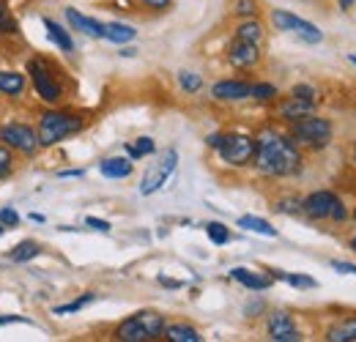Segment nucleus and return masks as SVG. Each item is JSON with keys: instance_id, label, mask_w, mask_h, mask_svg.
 I'll return each mask as SVG.
<instances>
[{"instance_id": "f257e3e1", "label": "nucleus", "mask_w": 356, "mask_h": 342, "mask_svg": "<svg viewBox=\"0 0 356 342\" xmlns=\"http://www.w3.org/2000/svg\"><path fill=\"white\" fill-rule=\"evenodd\" d=\"M252 162L264 175H293L302 165V154L293 145V140H288L277 131H264L255 140Z\"/></svg>"}, {"instance_id": "f03ea898", "label": "nucleus", "mask_w": 356, "mask_h": 342, "mask_svg": "<svg viewBox=\"0 0 356 342\" xmlns=\"http://www.w3.org/2000/svg\"><path fill=\"white\" fill-rule=\"evenodd\" d=\"M165 334V318L159 312H137L132 318H127L118 329H115V340L121 342H151Z\"/></svg>"}, {"instance_id": "7ed1b4c3", "label": "nucleus", "mask_w": 356, "mask_h": 342, "mask_svg": "<svg viewBox=\"0 0 356 342\" xmlns=\"http://www.w3.org/2000/svg\"><path fill=\"white\" fill-rule=\"evenodd\" d=\"M83 129V121L77 118V115H72V113H44L42 115V121H39V142L42 145H55V142H60V140H66V137H72V134H77Z\"/></svg>"}, {"instance_id": "20e7f679", "label": "nucleus", "mask_w": 356, "mask_h": 342, "mask_svg": "<svg viewBox=\"0 0 356 342\" xmlns=\"http://www.w3.org/2000/svg\"><path fill=\"white\" fill-rule=\"evenodd\" d=\"M217 151H220L222 162L233 165V168H241V165L252 162V156H255V140L247 137V134H222Z\"/></svg>"}, {"instance_id": "39448f33", "label": "nucleus", "mask_w": 356, "mask_h": 342, "mask_svg": "<svg viewBox=\"0 0 356 342\" xmlns=\"http://www.w3.org/2000/svg\"><path fill=\"white\" fill-rule=\"evenodd\" d=\"M176 165H178V154L176 148H168L151 168L148 172L143 175V184H140V195H154V192H159L165 184H168V178L176 172Z\"/></svg>"}, {"instance_id": "423d86ee", "label": "nucleus", "mask_w": 356, "mask_h": 342, "mask_svg": "<svg viewBox=\"0 0 356 342\" xmlns=\"http://www.w3.org/2000/svg\"><path fill=\"white\" fill-rule=\"evenodd\" d=\"M28 74L33 77V88L42 96V101H47V104L60 101L63 90H60V86H58V80H55V74H52V69H49V63H47L44 58L28 60Z\"/></svg>"}, {"instance_id": "0eeeda50", "label": "nucleus", "mask_w": 356, "mask_h": 342, "mask_svg": "<svg viewBox=\"0 0 356 342\" xmlns=\"http://www.w3.org/2000/svg\"><path fill=\"white\" fill-rule=\"evenodd\" d=\"M302 211L310 219H337V222L346 219V209L340 197L332 192H312L310 197L302 200Z\"/></svg>"}, {"instance_id": "6e6552de", "label": "nucleus", "mask_w": 356, "mask_h": 342, "mask_svg": "<svg viewBox=\"0 0 356 342\" xmlns=\"http://www.w3.org/2000/svg\"><path fill=\"white\" fill-rule=\"evenodd\" d=\"M291 134H293L296 140L312 145V148H323V145L329 142V137H332V124L323 121V118H312L310 113H307V115H302V118L293 121Z\"/></svg>"}, {"instance_id": "1a4fd4ad", "label": "nucleus", "mask_w": 356, "mask_h": 342, "mask_svg": "<svg viewBox=\"0 0 356 342\" xmlns=\"http://www.w3.org/2000/svg\"><path fill=\"white\" fill-rule=\"evenodd\" d=\"M271 22H274L277 31L296 33L299 39H305V42H310V44L323 42V33H321L312 22L302 19V17H296V14H291V11H274V14H271Z\"/></svg>"}, {"instance_id": "9d476101", "label": "nucleus", "mask_w": 356, "mask_h": 342, "mask_svg": "<svg viewBox=\"0 0 356 342\" xmlns=\"http://www.w3.org/2000/svg\"><path fill=\"white\" fill-rule=\"evenodd\" d=\"M0 142L14 148V151H22V154H36L39 151V134L25 124H6L0 127Z\"/></svg>"}, {"instance_id": "9b49d317", "label": "nucleus", "mask_w": 356, "mask_h": 342, "mask_svg": "<svg viewBox=\"0 0 356 342\" xmlns=\"http://www.w3.org/2000/svg\"><path fill=\"white\" fill-rule=\"evenodd\" d=\"M268 337L274 342H299V329L293 326V320H291V315H285V312H274L271 318H268Z\"/></svg>"}, {"instance_id": "f8f14e48", "label": "nucleus", "mask_w": 356, "mask_h": 342, "mask_svg": "<svg viewBox=\"0 0 356 342\" xmlns=\"http://www.w3.org/2000/svg\"><path fill=\"white\" fill-rule=\"evenodd\" d=\"M227 58H230V63L236 69H250V66H255L261 60V52H258V44L236 39V42L230 44V49H227Z\"/></svg>"}, {"instance_id": "ddd939ff", "label": "nucleus", "mask_w": 356, "mask_h": 342, "mask_svg": "<svg viewBox=\"0 0 356 342\" xmlns=\"http://www.w3.org/2000/svg\"><path fill=\"white\" fill-rule=\"evenodd\" d=\"M250 90H252L250 83H238V80H222V83H217V86L211 88L214 99H220V101H238V99H247Z\"/></svg>"}, {"instance_id": "4468645a", "label": "nucleus", "mask_w": 356, "mask_h": 342, "mask_svg": "<svg viewBox=\"0 0 356 342\" xmlns=\"http://www.w3.org/2000/svg\"><path fill=\"white\" fill-rule=\"evenodd\" d=\"M66 19H69V25H72L74 31H80V33H86V36H93V39H104V25L96 22V19H90V17H86V14H80V11H74V8H66Z\"/></svg>"}, {"instance_id": "2eb2a0df", "label": "nucleus", "mask_w": 356, "mask_h": 342, "mask_svg": "<svg viewBox=\"0 0 356 342\" xmlns=\"http://www.w3.org/2000/svg\"><path fill=\"white\" fill-rule=\"evenodd\" d=\"M230 277H233L236 282H241L244 288H250V291H266L268 285H271L268 277H261V274H255V271H250V268H233Z\"/></svg>"}, {"instance_id": "dca6fc26", "label": "nucleus", "mask_w": 356, "mask_h": 342, "mask_svg": "<svg viewBox=\"0 0 356 342\" xmlns=\"http://www.w3.org/2000/svg\"><path fill=\"white\" fill-rule=\"evenodd\" d=\"M329 342H356V318H348V320H340L337 326L329 329L326 334Z\"/></svg>"}, {"instance_id": "f3484780", "label": "nucleus", "mask_w": 356, "mask_h": 342, "mask_svg": "<svg viewBox=\"0 0 356 342\" xmlns=\"http://www.w3.org/2000/svg\"><path fill=\"white\" fill-rule=\"evenodd\" d=\"M25 90V77L19 72H0V93L19 96Z\"/></svg>"}, {"instance_id": "a211bd4d", "label": "nucleus", "mask_w": 356, "mask_h": 342, "mask_svg": "<svg viewBox=\"0 0 356 342\" xmlns=\"http://www.w3.org/2000/svg\"><path fill=\"white\" fill-rule=\"evenodd\" d=\"M102 175H107V178H127V175H132V162L129 159H104L102 162Z\"/></svg>"}, {"instance_id": "6ab92c4d", "label": "nucleus", "mask_w": 356, "mask_h": 342, "mask_svg": "<svg viewBox=\"0 0 356 342\" xmlns=\"http://www.w3.org/2000/svg\"><path fill=\"white\" fill-rule=\"evenodd\" d=\"M134 36H137V31L129 28V25H121V22H110V25H104V39H107V42L127 44V42H132Z\"/></svg>"}, {"instance_id": "aec40b11", "label": "nucleus", "mask_w": 356, "mask_h": 342, "mask_svg": "<svg viewBox=\"0 0 356 342\" xmlns=\"http://www.w3.org/2000/svg\"><path fill=\"white\" fill-rule=\"evenodd\" d=\"M165 337L170 342H200L203 337L192 329V326H184V323H173V326H165Z\"/></svg>"}, {"instance_id": "412c9836", "label": "nucleus", "mask_w": 356, "mask_h": 342, "mask_svg": "<svg viewBox=\"0 0 356 342\" xmlns=\"http://www.w3.org/2000/svg\"><path fill=\"white\" fill-rule=\"evenodd\" d=\"M312 110L310 101H302V99H296V96H291L285 104H282V110H280V115L282 118H288V121H296V118H302V115H307Z\"/></svg>"}, {"instance_id": "4be33fe9", "label": "nucleus", "mask_w": 356, "mask_h": 342, "mask_svg": "<svg viewBox=\"0 0 356 342\" xmlns=\"http://www.w3.org/2000/svg\"><path fill=\"white\" fill-rule=\"evenodd\" d=\"M39 252H42V247H39L36 241H19V244L8 252V260H11V263H28V260H33Z\"/></svg>"}, {"instance_id": "5701e85b", "label": "nucleus", "mask_w": 356, "mask_h": 342, "mask_svg": "<svg viewBox=\"0 0 356 342\" xmlns=\"http://www.w3.org/2000/svg\"><path fill=\"white\" fill-rule=\"evenodd\" d=\"M44 28L49 31V39L58 44V49H63V52H72L74 49V42H72V36L58 25V22H52V19H44Z\"/></svg>"}, {"instance_id": "b1692460", "label": "nucleus", "mask_w": 356, "mask_h": 342, "mask_svg": "<svg viewBox=\"0 0 356 342\" xmlns=\"http://www.w3.org/2000/svg\"><path fill=\"white\" fill-rule=\"evenodd\" d=\"M238 227H247V230L261 233V236H268V238L277 236V230L268 225L266 219H261V216H241V219H238Z\"/></svg>"}, {"instance_id": "393cba45", "label": "nucleus", "mask_w": 356, "mask_h": 342, "mask_svg": "<svg viewBox=\"0 0 356 342\" xmlns=\"http://www.w3.org/2000/svg\"><path fill=\"white\" fill-rule=\"evenodd\" d=\"M236 39H241V42H250V44H261L264 39V28L258 25V22H241L238 25V31H236Z\"/></svg>"}, {"instance_id": "a878e982", "label": "nucleus", "mask_w": 356, "mask_h": 342, "mask_svg": "<svg viewBox=\"0 0 356 342\" xmlns=\"http://www.w3.org/2000/svg\"><path fill=\"white\" fill-rule=\"evenodd\" d=\"M206 233H209V238H211L217 247H222V244L230 241V230L225 227L222 222H209V225H206Z\"/></svg>"}, {"instance_id": "bb28decb", "label": "nucleus", "mask_w": 356, "mask_h": 342, "mask_svg": "<svg viewBox=\"0 0 356 342\" xmlns=\"http://www.w3.org/2000/svg\"><path fill=\"white\" fill-rule=\"evenodd\" d=\"M127 154H129V159H140V156L154 154V140L151 137H140L134 145H127Z\"/></svg>"}, {"instance_id": "cd10ccee", "label": "nucleus", "mask_w": 356, "mask_h": 342, "mask_svg": "<svg viewBox=\"0 0 356 342\" xmlns=\"http://www.w3.org/2000/svg\"><path fill=\"white\" fill-rule=\"evenodd\" d=\"M19 31V25H17V19L11 17V11H8V6L0 0V33H17Z\"/></svg>"}, {"instance_id": "c85d7f7f", "label": "nucleus", "mask_w": 356, "mask_h": 342, "mask_svg": "<svg viewBox=\"0 0 356 342\" xmlns=\"http://www.w3.org/2000/svg\"><path fill=\"white\" fill-rule=\"evenodd\" d=\"M178 83H181V88H184L186 93H197V90L203 88V80H200L197 74H192V72H181V74H178Z\"/></svg>"}, {"instance_id": "c756f323", "label": "nucleus", "mask_w": 356, "mask_h": 342, "mask_svg": "<svg viewBox=\"0 0 356 342\" xmlns=\"http://www.w3.org/2000/svg\"><path fill=\"white\" fill-rule=\"evenodd\" d=\"M96 299L93 293H86L83 299H77V301H72V304H60V307H55V315H69V312H80L86 304H90V301Z\"/></svg>"}, {"instance_id": "7c9ffc66", "label": "nucleus", "mask_w": 356, "mask_h": 342, "mask_svg": "<svg viewBox=\"0 0 356 342\" xmlns=\"http://www.w3.org/2000/svg\"><path fill=\"white\" fill-rule=\"evenodd\" d=\"M250 96H255V99H261V101H268V99L277 96V88L268 86V83H258V86H252Z\"/></svg>"}, {"instance_id": "2f4dec72", "label": "nucleus", "mask_w": 356, "mask_h": 342, "mask_svg": "<svg viewBox=\"0 0 356 342\" xmlns=\"http://www.w3.org/2000/svg\"><path fill=\"white\" fill-rule=\"evenodd\" d=\"M277 277H282L293 288H315V279L312 277H302V274H277Z\"/></svg>"}, {"instance_id": "473e14b6", "label": "nucleus", "mask_w": 356, "mask_h": 342, "mask_svg": "<svg viewBox=\"0 0 356 342\" xmlns=\"http://www.w3.org/2000/svg\"><path fill=\"white\" fill-rule=\"evenodd\" d=\"M291 96H296V99H302V101H310V104L318 101V90L312 86H296L291 90Z\"/></svg>"}, {"instance_id": "72a5a7b5", "label": "nucleus", "mask_w": 356, "mask_h": 342, "mask_svg": "<svg viewBox=\"0 0 356 342\" xmlns=\"http://www.w3.org/2000/svg\"><path fill=\"white\" fill-rule=\"evenodd\" d=\"M11 168H14V156L6 145H0V178H6L11 172Z\"/></svg>"}, {"instance_id": "f704fd0d", "label": "nucleus", "mask_w": 356, "mask_h": 342, "mask_svg": "<svg viewBox=\"0 0 356 342\" xmlns=\"http://www.w3.org/2000/svg\"><path fill=\"white\" fill-rule=\"evenodd\" d=\"M0 225L3 227H17L19 225V214L14 209H0Z\"/></svg>"}, {"instance_id": "c9c22d12", "label": "nucleus", "mask_w": 356, "mask_h": 342, "mask_svg": "<svg viewBox=\"0 0 356 342\" xmlns=\"http://www.w3.org/2000/svg\"><path fill=\"white\" fill-rule=\"evenodd\" d=\"M236 11H238L241 17H252L258 8H255V0H238V3H236Z\"/></svg>"}, {"instance_id": "e433bc0d", "label": "nucleus", "mask_w": 356, "mask_h": 342, "mask_svg": "<svg viewBox=\"0 0 356 342\" xmlns=\"http://www.w3.org/2000/svg\"><path fill=\"white\" fill-rule=\"evenodd\" d=\"M86 225H88V227H93V230H99V233H110V222H104V219L88 216V219H86Z\"/></svg>"}, {"instance_id": "4c0bfd02", "label": "nucleus", "mask_w": 356, "mask_h": 342, "mask_svg": "<svg viewBox=\"0 0 356 342\" xmlns=\"http://www.w3.org/2000/svg\"><path fill=\"white\" fill-rule=\"evenodd\" d=\"M332 268H337L340 274H356L354 263H343V260H332Z\"/></svg>"}, {"instance_id": "58836bf2", "label": "nucleus", "mask_w": 356, "mask_h": 342, "mask_svg": "<svg viewBox=\"0 0 356 342\" xmlns=\"http://www.w3.org/2000/svg\"><path fill=\"white\" fill-rule=\"evenodd\" d=\"M277 209H280V211H285V214H296V211L302 209V203H299V200H285V203H280Z\"/></svg>"}, {"instance_id": "ea45409f", "label": "nucleus", "mask_w": 356, "mask_h": 342, "mask_svg": "<svg viewBox=\"0 0 356 342\" xmlns=\"http://www.w3.org/2000/svg\"><path fill=\"white\" fill-rule=\"evenodd\" d=\"M6 323H31V320L22 315H0V326H6Z\"/></svg>"}, {"instance_id": "a19ab883", "label": "nucleus", "mask_w": 356, "mask_h": 342, "mask_svg": "<svg viewBox=\"0 0 356 342\" xmlns=\"http://www.w3.org/2000/svg\"><path fill=\"white\" fill-rule=\"evenodd\" d=\"M145 6H151V8H168L170 6V0H143Z\"/></svg>"}, {"instance_id": "79ce46f5", "label": "nucleus", "mask_w": 356, "mask_h": 342, "mask_svg": "<svg viewBox=\"0 0 356 342\" xmlns=\"http://www.w3.org/2000/svg\"><path fill=\"white\" fill-rule=\"evenodd\" d=\"M220 140H222V134H211V137H209L206 142H209L211 148H217V145H220Z\"/></svg>"}, {"instance_id": "37998d69", "label": "nucleus", "mask_w": 356, "mask_h": 342, "mask_svg": "<svg viewBox=\"0 0 356 342\" xmlns=\"http://www.w3.org/2000/svg\"><path fill=\"white\" fill-rule=\"evenodd\" d=\"M80 175H83L80 170H63L60 172V178H80Z\"/></svg>"}, {"instance_id": "c03bdc74", "label": "nucleus", "mask_w": 356, "mask_h": 342, "mask_svg": "<svg viewBox=\"0 0 356 342\" xmlns=\"http://www.w3.org/2000/svg\"><path fill=\"white\" fill-rule=\"evenodd\" d=\"M162 285H168V288H181V282H176V279H165V277H162Z\"/></svg>"}, {"instance_id": "a18cd8bd", "label": "nucleus", "mask_w": 356, "mask_h": 342, "mask_svg": "<svg viewBox=\"0 0 356 342\" xmlns=\"http://www.w3.org/2000/svg\"><path fill=\"white\" fill-rule=\"evenodd\" d=\"M354 3H356V0H340V6H343V8H351Z\"/></svg>"}, {"instance_id": "49530a36", "label": "nucleus", "mask_w": 356, "mask_h": 342, "mask_svg": "<svg viewBox=\"0 0 356 342\" xmlns=\"http://www.w3.org/2000/svg\"><path fill=\"white\" fill-rule=\"evenodd\" d=\"M351 250L356 252V236H354V241H351Z\"/></svg>"}, {"instance_id": "de8ad7c7", "label": "nucleus", "mask_w": 356, "mask_h": 342, "mask_svg": "<svg viewBox=\"0 0 356 342\" xmlns=\"http://www.w3.org/2000/svg\"><path fill=\"white\" fill-rule=\"evenodd\" d=\"M351 63H354V66H356V55H351Z\"/></svg>"}, {"instance_id": "09e8293b", "label": "nucleus", "mask_w": 356, "mask_h": 342, "mask_svg": "<svg viewBox=\"0 0 356 342\" xmlns=\"http://www.w3.org/2000/svg\"><path fill=\"white\" fill-rule=\"evenodd\" d=\"M0 236H3V225H0Z\"/></svg>"}, {"instance_id": "8fccbe9b", "label": "nucleus", "mask_w": 356, "mask_h": 342, "mask_svg": "<svg viewBox=\"0 0 356 342\" xmlns=\"http://www.w3.org/2000/svg\"><path fill=\"white\" fill-rule=\"evenodd\" d=\"M354 219H356V211H354Z\"/></svg>"}]
</instances>
